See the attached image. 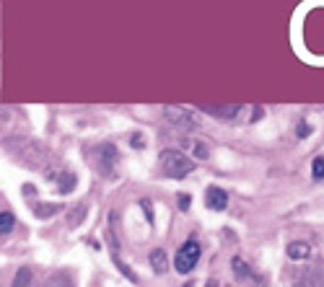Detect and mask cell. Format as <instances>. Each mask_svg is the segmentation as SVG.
<instances>
[{"mask_svg":"<svg viewBox=\"0 0 324 287\" xmlns=\"http://www.w3.org/2000/svg\"><path fill=\"white\" fill-rule=\"evenodd\" d=\"M158 166H161V173L169 179H184L187 173L194 168L190 158H184L179 150H163V153L158 155Z\"/></svg>","mask_w":324,"mask_h":287,"instance_id":"6da1fadb","label":"cell"},{"mask_svg":"<svg viewBox=\"0 0 324 287\" xmlns=\"http://www.w3.org/2000/svg\"><path fill=\"white\" fill-rule=\"evenodd\" d=\"M197 259H200V243H197V241H187V243L177 251V256H174V269L182 272V274H187V272L194 269Z\"/></svg>","mask_w":324,"mask_h":287,"instance_id":"7a4b0ae2","label":"cell"},{"mask_svg":"<svg viewBox=\"0 0 324 287\" xmlns=\"http://www.w3.org/2000/svg\"><path fill=\"white\" fill-rule=\"evenodd\" d=\"M205 205L210 210H215V212H221V210L228 207V194H226L223 189H218V186H210L205 192Z\"/></svg>","mask_w":324,"mask_h":287,"instance_id":"3957f363","label":"cell"},{"mask_svg":"<svg viewBox=\"0 0 324 287\" xmlns=\"http://www.w3.org/2000/svg\"><path fill=\"white\" fill-rule=\"evenodd\" d=\"M166 117L177 127H184V130H194V127H197V119L192 114H187V111H182V109H177V106H166Z\"/></svg>","mask_w":324,"mask_h":287,"instance_id":"277c9868","label":"cell"},{"mask_svg":"<svg viewBox=\"0 0 324 287\" xmlns=\"http://www.w3.org/2000/svg\"><path fill=\"white\" fill-rule=\"evenodd\" d=\"M114 161H117V148L114 145H101L99 148V163L104 166V171H112Z\"/></svg>","mask_w":324,"mask_h":287,"instance_id":"5b68a950","label":"cell"},{"mask_svg":"<svg viewBox=\"0 0 324 287\" xmlns=\"http://www.w3.org/2000/svg\"><path fill=\"white\" fill-rule=\"evenodd\" d=\"M202 111L215 114V117H236L241 111V106H239V104H231V106H202Z\"/></svg>","mask_w":324,"mask_h":287,"instance_id":"8992f818","label":"cell"},{"mask_svg":"<svg viewBox=\"0 0 324 287\" xmlns=\"http://www.w3.org/2000/svg\"><path fill=\"white\" fill-rule=\"evenodd\" d=\"M308 254H311V248H308L306 243H301V241H293V243L288 246V256H291V259H306Z\"/></svg>","mask_w":324,"mask_h":287,"instance_id":"52a82bcc","label":"cell"},{"mask_svg":"<svg viewBox=\"0 0 324 287\" xmlns=\"http://www.w3.org/2000/svg\"><path fill=\"white\" fill-rule=\"evenodd\" d=\"M150 261H153V267H156L158 274L166 272V254H163V248H156V251L150 254Z\"/></svg>","mask_w":324,"mask_h":287,"instance_id":"ba28073f","label":"cell"},{"mask_svg":"<svg viewBox=\"0 0 324 287\" xmlns=\"http://www.w3.org/2000/svg\"><path fill=\"white\" fill-rule=\"evenodd\" d=\"M13 223H16V220H13V215L3 210V215H0V233H3V236H8V233L13 230Z\"/></svg>","mask_w":324,"mask_h":287,"instance_id":"9c48e42d","label":"cell"},{"mask_svg":"<svg viewBox=\"0 0 324 287\" xmlns=\"http://www.w3.org/2000/svg\"><path fill=\"white\" fill-rule=\"evenodd\" d=\"M311 173H314V179H324V158H314Z\"/></svg>","mask_w":324,"mask_h":287,"instance_id":"30bf717a","label":"cell"},{"mask_svg":"<svg viewBox=\"0 0 324 287\" xmlns=\"http://www.w3.org/2000/svg\"><path fill=\"white\" fill-rule=\"evenodd\" d=\"M73 184H75V176L70 173V176H63L60 179V192L67 194V192H73Z\"/></svg>","mask_w":324,"mask_h":287,"instance_id":"8fae6325","label":"cell"},{"mask_svg":"<svg viewBox=\"0 0 324 287\" xmlns=\"http://www.w3.org/2000/svg\"><path fill=\"white\" fill-rule=\"evenodd\" d=\"M233 269H236V274L241 279H249V269H246V264L241 261V259H233Z\"/></svg>","mask_w":324,"mask_h":287,"instance_id":"7c38bea8","label":"cell"},{"mask_svg":"<svg viewBox=\"0 0 324 287\" xmlns=\"http://www.w3.org/2000/svg\"><path fill=\"white\" fill-rule=\"evenodd\" d=\"M55 212H57V205H39V207H36V215H39V217H49Z\"/></svg>","mask_w":324,"mask_h":287,"instance_id":"4fadbf2b","label":"cell"},{"mask_svg":"<svg viewBox=\"0 0 324 287\" xmlns=\"http://www.w3.org/2000/svg\"><path fill=\"white\" fill-rule=\"evenodd\" d=\"M83 212H86V205H75V212H73V217H70V223L78 225L81 217H83Z\"/></svg>","mask_w":324,"mask_h":287,"instance_id":"5bb4252c","label":"cell"},{"mask_svg":"<svg viewBox=\"0 0 324 287\" xmlns=\"http://www.w3.org/2000/svg\"><path fill=\"white\" fill-rule=\"evenodd\" d=\"M296 135H298V137H308V135H311V127H308L306 122H301V124L296 127Z\"/></svg>","mask_w":324,"mask_h":287,"instance_id":"9a60e30c","label":"cell"},{"mask_svg":"<svg viewBox=\"0 0 324 287\" xmlns=\"http://www.w3.org/2000/svg\"><path fill=\"white\" fill-rule=\"evenodd\" d=\"M194 153H197L200 158H208V148L202 145V142H194Z\"/></svg>","mask_w":324,"mask_h":287,"instance_id":"2e32d148","label":"cell"},{"mask_svg":"<svg viewBox=\"0 0 324 287\" xmlns=\"http://www.w3.org/2000/svg\"><path fill=\"white\" fill-rule=\"evenodd\" d=\"M29 279H32V274H29V272H21V274L16 277V285H24V282H29Z\"/></svg>","mask_w":324,"mask_h":287,"instance_id":"e0dca14e","label":"cell"},{"mask_svg":"<svg viewBox=\"0 0 324 287\" xmlns=\"http://www.w3.org/2000/svg\"><path fill=\"white\" fill-rule=\"evenodd\" d=\"M179 207H182V210H190V197H187V194H182V197H179Z\"/></svg>","mask_w":324,"mask_h":287,"instance_id":"ac0fdd59","label":"cell"},{"mask_svg":"<svg viewBox=\"0 0 324 287\" xmlns=\"http://www.w3.org/2000/svg\"><path fill=\"white\" fill-rule=\"evenodd\" d=\"M143 210H146V217H148L150 223H153V210H150V205H148V202H143Z\"/></svg>","mask_w":324,"mask_h":287,"instance_id":"d6986e66","label":"cell"},{"mask_svg":"<svg viewBox=\"0 0 324 287\" xmlns=\"http://www.w3.org/2000/svg\"><path fill=\"white\" fill-rule=\"evenodd\" d=\"M132 145L135 148H143V137H140V135H135V137H132Z\"/></svg>","mask_w":324,"mask_h":287,"instance_id":"ffe728a7","label":"cell"}]
</instances>
